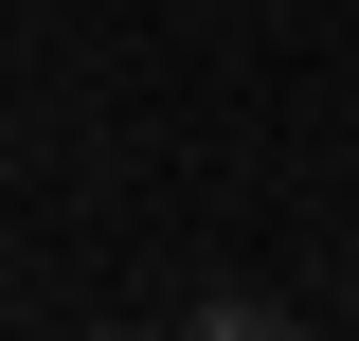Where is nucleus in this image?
I'll return each instance as SVG.
<instances>
[{"label":"nucleus","instance_id":"f257e3e1","mask_svg":"<svg viewBox=\"0 0 359 341\" xmlns=\"http://www.w3.org/2000/svg\"><path fill=\"white\" fill-rule=\"evenodd\" d=\"M180 341H306V323H287V305H252V288H233V305H198V323H180Z\"/></svg>","mask_w":359,"mask_h":341},{"label":"nucleus","instance_id":"f03ea898","mask_svg":"<svg viewBox=\"0 0 359 341\" xmlns=\"http://www.w3.org/2000/svg\"><path fill=\"white\" fill-rule=\"evenodd\" d=\"M72 341H162V323H72Z\"/></svg>","mask_w":359,"mask_h":341}]
</instances>
